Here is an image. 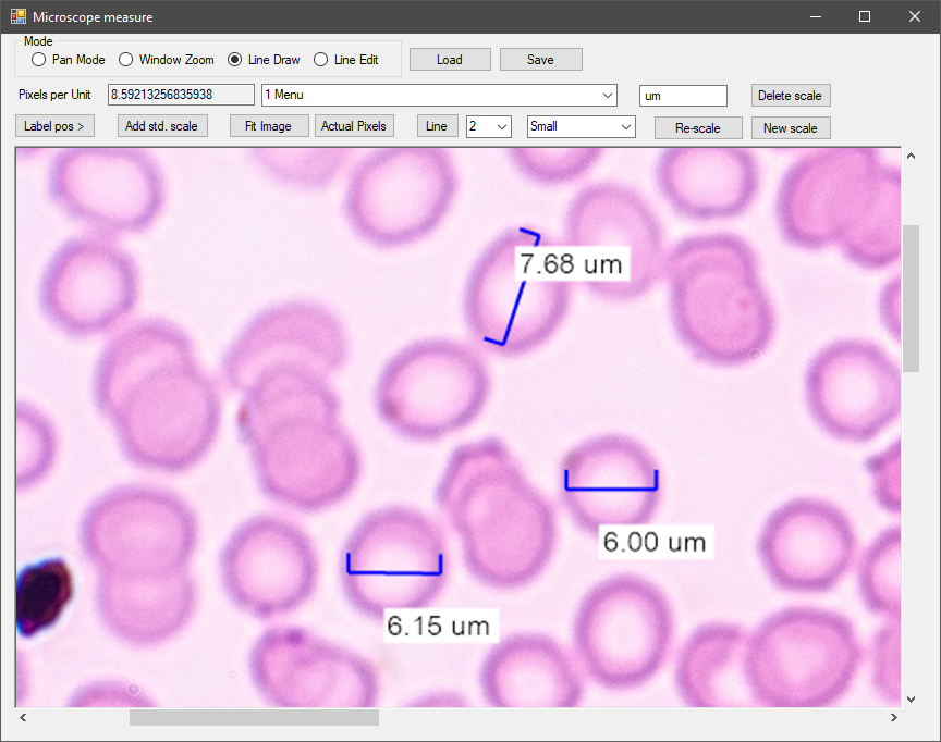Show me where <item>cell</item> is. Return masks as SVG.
<instances>
[{
    "label": "cell",
    "mask_w": 941,
    "mask_h": 742,
    "mask_svg": "<svg viewBox=\"0 0 941 742\" xmlns=\"http://www.w3.org/2000/svg\"><path fill=\"white\" fill-rule=\"evenodd\" d=\"M93 397L123 455L152 471L195 467L216 441L221 397L188 334L164 318L114 334L97 359Z\"/></svg>",
    "instance_id": "6da1fadb"
},
{
    "label": "cell",
    "mask_w": 941,
    "mask_h": 742,
    "mask_svg": "<svg viewBox=\"0 0 941 742\" xmlns=\"http://www.w3.org/2000/svg\"><path fill=\"white\" fill-rule=\"evenodd\" d=\"M435 500L460 540L467 572L481 585L525 588L552 560L555 508L502 438L488 435L454 447Z\"/></svg>",
    "instance_id": "7a4b0ae2"
},
{
    "label": "cell",
    "mask_w": 941,
    "mask_h": 742,
    "mask_svg": "<svg viewBox=\"0 0 941 742\" xmlns=\"http://www.w3.org/2000/svg\"><path fill=\"white\" fill-rule=\"evenodd\" d=\"M673 331L691 356L720 368L760 358L777 314L754 247L731 232L686 236L667 251L663 276Z\"/></svg>",
    "instance_id": "3957f363"
},
{
    "label": "cell",
    "mask_w": 941,
    "mask_h": 742,
    "mask_svg": "<svg viewBox=\"0 0 941 742\" xmlns=\"http://www.w3.org/2000/svg\"><path fill=\"white\" fill-rule=\"evenodd\" d=\"M576 280L563 245L529 227L497 237L474 262L463 317L477 345L503 358L545 345L571 308Z\"/></svg>",
    "instance_id": "277c9868"
},
{
    "label": "cell",
    "mask_w": 941,
    "mask_h": 742,
    "mask_svg": "<svg viewBox=\"0 0 941 742\" xmlns=\"http://www.w3.org/2000/svg\"><path fill=\"white\" fill-rule=\"evenodd\" d=\"M863 659L856 629L845 615L793 606L748 633L743 673L755 706L826 707L848 691Z\"/></svg>",
    "instance_id": "5b68a950"
},
{
    "label": "cell",
    "mask_w": 941,
    "mask_h": 742,
    "mask_svg": "<svg viewBox=\"0 0 941 742\" xmlns=\"http://www.w3.org/2000/svg\"><path fill=\"white\" fill-rule=\"evenodd\" d=\"M450 574L447 536L430 516L389 505L367 512L340 554L342 592L372 621L389 611L424 609L442 595Z\"/></svg>",
    "instance_id": "8992f818"
},
{
    "label": "cell",
    "mask_w": 941,
    "mask_h": 742,
    "mask_svg": "<svg viewBox=\"0 0 941 742\" xmlns=\"http://www.w3.org/2000/svg\"><path fill=\"white\" fill-rule=\"evenodd\" d=\"M563 231L576 283L598 299L631 302L662 280L663 227L633 187L613 181L587 185L571 200Z\"/></svg>",
    "instance_id": "52a82bcc"
},
{
    "label": "cell",
    "mask_w": 941,
    "mask_h": 742,
    "mask_svg": "<svg viewBox=\"0 0 941 742\" xmlns=\"http://www.w3.org/2000/svg\"><path fill=\"white\" fill-rule=\"evenodd\" d=\"M674 628L672 605L656 583L632 572L615 573L581 598L572 622L574 656L598 687L634 690L665 663Z\"/></svg>",
    "instance_id": "ba28073f"
},
{
    "label": "cell",
    "mask_w": 941,
    "mask_h": 742,
    "mask_svg": "<svg viewBox=\"0 0 941 742\" xmlns=\"http://www.w3.org/2000/svg\"><path fill=\"white\" fill-rule=\"evenodd\" d=\"M491 393V375L479 348L429 337L395 353L375 386L380 419L400 436L433 442L471 425Z\"/></svg>",
    "instance_id": "9c48e42d"
},
{
    "label": "cell",
    "mask_w": 941,
    "mask_h": 742,
    "mask_svg": "<svg viewBox=\"0 0 941 742\" xmlns=\"http://www.w3.org/2000/svg\"><path fill=\"white\" fill-rule=\"evenodd\" d=\"M198 520L176 493L123 484L95 498L80 521L83 554L97 572L159 573L187 569Z\"/></svg>",
    "instance_id": "30bf717a"
},
{
    "label": "cell",
    "mask_w": 941,
    "mask_h": 742,
    "mask_svg": "<svg viewBox=\"0 0 941 742\" xmlns=\"http://www.w3.org/2000/svg\"><path fill=\"white\" fill-rule=\"evenodd\" d=\"M248 670L260 697L274 708L371 709L380 700V673L371 660L301 626L266 629L249 652Z\"/></svg>",
    "instance_id": "8fae6325"
},
{
    "label": "cell",
    "mask_w": 941,
    "mask_h": 742,
    "mask_svg": "<svg viewBox=\"0 0 941 742\" xmlns=\"http://www.w3.org/2000/svg\"><path fill=\"white\" fill-rule=\"evenodd\" d=\"M261 492L313 514L344 500L362 474V455L339 417L297 413L276 420L246 444Z\"/></svg>",
    "instance_id": "7c38bea8"
},
{
    "label": "cell",
    "mask_w": 941,
    "mask_h": 742,
    "mask_svg": "<svg viewBox=\"0 0 941 742\" xmlns=\"http://www.w3.org/2000/svg\"><path fill=\"white\" fill-rule=\"evenodd\" d=\"M558 492L574 525L597 539L602 528L645 525L656 518L662 500L661 469L637 438L603 433L562 456Z\"/></svg>",
    "instance_id": "4fadbf2b"
},
{
    "label": "cell",
    "mask_w": 941,
    "mask_h": 742,
    "mask_svg": "<svg viewBox=\"0 0 941 742\" xmlns=\"http://www.w3.org/2000/svg\"><path fill=\"white\" fill-rule=\"evenodd\" d=\"M456 190L451 165L416 152H384L352 174L344 211L353 231L381 249L413 244L443 220Z\"/></svg>",
    "instance_id": "5bb4252c"
},
{
    "label": "cell",
    "mask_w": 941,
    "mask_h": 742,
    "mask_svg": "<svg viewBox=\"0 0 941 742\" xmlns=\"http://www.w3.org/2000/svg\"><path fill=\"white\" fill-rule=\"evenodd\" d=\"M220 579L232 604L264 621L288 616L314 595L319 558L294 521L256 515L236 527L219 556Z\"/></svg>",
    "instance_id": "9a60e30c"
},
{
    "label": "cell",
    "mask_w": 941,
    "mask_h": 742,
    "mask_svg": "<svg viewBox=\"0 0 941 742\" xmlns=\"http://www.w3.org/2000/svg\"><path fill=\"white\" fill-rule=\"evenodd\" d=\"M804 394L810 416L826 433L867 443L900 416L901 369L875 342L836 339L808 362Z\"/></svg>",
    "instance_id": "2e32d148"
},
{
    "label": "cell",
    "mask_w": 941,
    "mask_h": 742,
    "mask_svg": "<svg viewBox=\"0 0 941 742\" xmlns=\"http://www.w3.org/2000/svg\"><path fill=\"white\" fill-rule=\"evenodd\" d=\"M140 293L136 261L97 236L64 243L47 262L38 285L41 313L73 338H89L122 324Z\"/></svg>",
    "instance_id": "e0dca14e"
},
{
    "label": "cell",
    "mask_w": 941,
    "mask_h": 742,
    "mask_svg": "<svg viewBox=\"0 0 941 742\" xmlns=\"http://www.w3.org/2000/svg\"><path fill=\"white\" fill-rule=\"evenodd\" d=\"M881 163L880 150L868 146L819 147L795 160L775 197L782 238L807 250L839 245Z\"/></svg>",
    "instance_id": "ac0fdd59"
},
{
    "label": "cell",
    "mask_w": 941,
    "mask_h": 742,
    "mask_svg": "<svg viewBox=\"0 0 941 742\" xmlns=\"http://www.w3.org/2000/svg\"><path fill=\"white\" fill-rule=\"evenodd\" d=\"M757 555L771 582L795 593L832 590L853 567L858 537L838 505L817 497H796L765 520Z\"/></svg>",
    "instance_id": "d6986e66"
},
{
    "label": "cell",
    "mask_w": 941,
    "mask_h": 742,
    "mask_svg": "<svg viewBox=\"0 0 941 742\" xmlns=\"http://www.w3.org/2000/svg\"><path fill=\"white\" fill-rule=\"evenodd\" d=\"M349 339L340 318L311 299H291L255 313L225 349L220 375L243 393L262 369L279 363L307 366L330 378L346 362Z\"/></svg>",
    "instance_id": "ffe728a7"
},
{
    "label": "cell",
    "mask_w": 941,
    "mask_h": 742,
    "mask_svg": "<svg viewBox=\"0 0 941 742\" xmlns=\"http://www.w3.org/2000/svg\"><path fill=\"white\" fill-rule=\"evenodd\" d=\"M657 188L681 218L697 222L743 215L761 182L751 148L740 146H671L655 166Z\"/></svg>",
    "instance_id": "44dd1931"
},
{
    "label": "cell",
    "mask_w": 941,
    "mask_h": 742,
    "mask_svg": "<svg viewBox=\"0 0 941 742\" xmlns=\"http://www.w3.org/2000/svg\"><path fill=\"white\" fill-rule=\"evenodd\" d=\"M479 688L493 708H575L585 697L583 671L548 634L518 632L493 644L479 667Z\"/></svg>",
    "instance_id": "7402d4cb"
},
{
    "label": "cell",
    "mask_w": 941,
    "mask_h": 742,
    "mask_svg": "<svg viewBox=\"0 0 941 742\" xmlns=\"http://www.w3.org/2000/svg\"><path fill=\"white\" fill-rule=\"evenodd\" d=\"M197 585L185 570L159 573L97 572L98 616L117 639L140 647L178 635L197 605Z\"/></svg>",
    "instance_id": "603a6c76"
},
{
    "label": "cell",
    "mask_w": 941,
    "mask_h": 742,
    "mask_svg": "<svg viewBox=\"0 0 941 742\" xmlns=\"http://www.w3.org/2000/svg\"><path fill=\"white\" fill-rule=\"evenodd\" d=\"M53 198L73 217L112 232L140 231L157 215L163 188L145 164H64L50 183Z\"/></svg>",
    "instance_id": "cb8c5ba5"
},
{
    "label": "cell",
    "mask_w": 941,
    "mask_h": 742,
    "mask_svg": "<svg viewBox=\"0 0 941 742\" xmlns=\"http://www.w3.org/2000/svg\"><path fill=\"white\" fill-rule=\"evenodd\" d=\"M748 632L729 622L697 627L682 643L674 685L682 702L696 708L755 706L743 673Z\"/></svg>",
    "instance_id": "d4e9b609"
},
{
    "label": "cell",
    "mask_w": 941,
    "mask_h": 742,
    "mask_svg": "<svg viewBox=\"0 0 941 742\" xmlns=\"http://www.w3.org/2000/svg\"><path fill=\"white\" fill-rule=\"evenodd\" d=\"M235 422L245 445L278 419L304 412L340 417L341 399L322 373L298 363H279L258 372L242 393Z\"/></svg>",
    "instance_id": "484cf974"
},
{
    "label": "cell",
    "mask_w": 941,
    "mask_h": 742,
    "mask_svg": "<svg viewBox=\"0 0 941 742\" xmlns=\"http://www.w3.org/2000/svg\"><path fill=\"white\" fill-rule=\"evenodd\" d=\"M901 168L882 162L867 197L839 243L853 264L880 270L894 264L902 255Z\"/></svg>",
    "instance_id": "4316f807"
},
{
    "label": "cell",
    "mask_w": 941,
    "mask_h": 742,
    "mask_svg": "<svg viewBox=\"0 0 941 742\" xmlns=\"http://www.w3.org/2000/svg\"><path fill=\"white\" fill-rule=\"evenodd\" d=\"M74 593L71 569L61 557L25 566L15 583V624L24 639L51 628Z\"/></svg>",
    "instance_id": "83f0119b"
},
{
    "label": "cell",
    "mask_w": 941,
    "mask_h": 742,
    "mask_svg": "<svg viewBox=\"0 0 941 742\" xmlns=\"http://www.w3.org/2000/svg\"><path fill=\"white\" fill-rule=\"evenodd\" d=\"M900 527L885 530L867 548L858 567V586L867 609L877 615L900 616Z\"/></svg>",
    "instance_id": "f1b7e54d"
},
{
    "label": "cell",
    "mask_w": 941,
    "mask_h": 742,
    "mask_svg": "<svg viewBox=\"0 0 941 742\" xmlns=\"http://www.w3.org/2000/svg\"><path fill=\"white\" fill-rule=\"evenodd\" d=\"M16 430V487L22 491L47 475L56 459L58 437L50 420L26 401L17 403Z\"/></svg>",
    "instance_id": "f546056e"
},
{
    "label": "cell",
    "mask_w": 941,
    "mask_h": 742,
    "mask_svg": "<svg viewBox=\"0 0 941 742\" xmlns=\"http://www.w3.org/2000/svg\"><path fill=\"white\" fill-rule=\"evenodd\" d=\"M604 150V147L528 148L516 151V164L529 180L555 186L582 177Z\"/></svg>",
    "instance_id": "4dcf8cb0"
},
{
    "label": "cell",
    "mask_w": 941,
    "mask_h": 742,
    "mask_svg": "<svg viewBox=\"0 0 941 742\" xmlns=\"http://www.w3.org/2000/svg\"><path fill=\"white\" fill-rule=\"evenodd\" d=\"M249 120L247 129L258 135H307V115H258Z\"/></svg>",
    "instance_id": "1f68e13d"
}]
</instances>
